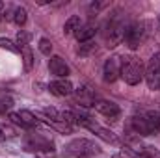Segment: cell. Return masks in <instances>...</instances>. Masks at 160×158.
I'll use <instances>...</instances> for the list:
<instances>
[{"mask_svg": "<svg viewBox=\"0 0 160 158\" xmlns=\"http://www.w3.org/2000/svg\"><path fill=\"white\" fill-rule=\"evenodd\" d=\"M130 125L138 136H153L160 132V114L145 112L142 116L130 117Z\"/></svg>", "mask_w": 160, "mask_h": 158, "instance_id": "cell-1", "label": "cell"}, {"mask_svg": "<svg viewBox=\"0 0 160 158\" xmlns=\"http://www.w3.org/2000/svg\"><path fill=\"white\" fill-rule=\"evenodd\" d=\"M145 75V69H143V63L140 58L136 56H128L123 60V65H121V78L125 80L128 86H136L143 80Z\"/></svg>", "mask_w": 160, "mask_h": 158, "instance_id": "cell-2", "label": "cell"}, {"mask_svg": "<svg viewBox=\"0 0 160 158\" xmlns=\"http://www.w3.org/2000/svg\"><path fill=\"white\" fill-rule=\"evenodd\" d=\"M149 22H134L130 26L125 28V36H123V41L125 45L130 48V50H136L143 41L147 39L149 36Z\"/></svg>", "mask_w": 160, "mask_h": 158, "instance_id": "cell-3", "label": "cell"}, {"mask_svg": "<svg viewBox=\"0 0 160 158\" xmlns=\"http://www.w3.org/2000/svg\"><path fill=\"white\" fill-rule=\"evenodd\" d=\"M24 145H26L28 151L36 153V155L41 156V158H52L54 155H56L52 141L47 140V138H41V136H38V134H30V136H26Z\"/></svg>", "mask_w": 160, "mask_h": 158, "instance_id": "cell-4", "label": "cell"}, {"mask_svg": "<svg viewBox=\"0 0 160 158\" xmlns=\"http://www.w3.org/2000/svg\"><path fill=\"white\" fill-rule=\"evenodd\" d=\"M101 149L91 141V140H86V138H80V140H73L67 147H65V155L67 156H93V155H99Z\"/></svg>", "mask_w": 160, "mask_h": 158, "instance_id": "cell-5", "label": "cell"}, {"mask_svg": "<svg viewBox=\"0 0 160 158\" xmlns=\"http://www.w3.org/2000/svg\"><path fill=\"white\" fill-rule=\"evenodd\" d=\"M77 123L82 125V126H86L88 130H91L95 136H99L101 140H104L106 143H118L119 140H118V136L112 132V130H108V128H104V126H101L95 119L88 117V116H78L77 117Z\"/></svg>", "mask_w": 160, "mask_h": 158, "instance_id": "cell-6", "label": "cell"}, {"mask_svg": "<svg viewBox=\"0 0 160 158\" xmlns=\"http://www.w3.org/2000/svg\"><path fill=\"white\" fill-rule=\"evenodd\" d=\"M143 78L147 80L149 89H158V86H160V52L151 56V60H149V63L145 67Z\"/></svg>", "mask_w": 160, "mask_h": 158, "instance_id": "cell-7", "label": "cell"}, {"mask_svg": "<svg viewBox=\"0 0 160 158\" xmlns=\"http://www.w3.org/2000/svg\"><path fill=\"white\" fill-rule=\"evenodd\" d=\"M121 65H123V58L119 56H112L104 62V69H102V75L106 82H116L121 77Z\"/></svg>", "mask_w": 160, "mask_h": 158, "instance_id": "cell-8", "label": "cell"}, {"mask_svg": "<svg viewBox=\"0 0 160 158\" xmlns=\"http://www.w3.org/2000/svg\"><path fill=\"white\" fill-rule=\"evenodd\" d=\"M9 119H11V123L19 125V126H22V128H34V126L39 125L38 116H34V114L28 112V110H21V112L9 114Z\"/></svg>", "mask_w": 160, "mask_h": 158, "instance_id": "cell-9", "label": "cell"}, {"mask_svg": "<svg viewBox=\"0 0 160 158\" xmlns=\"http://www.w3.org/2000/svg\"><path fill=\"white\" fill-rule=\"evenodd\" d=\"M93 108H95L99 114H102V116H106L108 119H112V121H116L121 114L119 106H118L116 102H112V101H95V102H93Z\"/></svg>", "mask_w": 160, "mask_h": 158, "instance_id": "cell-10", "label": "cell"}, {"mask_svg": "<svg viewBox=\"0 0 160 158\" xmlns=\"http://www.w3.org/2000/svg\"><path fill=\"white\" fill-rule=\"evenodd\" d=\"M48 89H50V93H52V95H56V97H69L71 93H75L73 84H71L67 78H60V80L50 82Z\"/></svg>", "mask_w": 160, "mask_h": 158, "instance_id": "cell-11", "label": "cell"}, {"mask_svg": "<svg viewBox=\"0 0 160 158\" xmlns=\"http://www.w3.org/2000/svg\"><path fill=\"white\" fill-rule=\"evenodd\" d=\"M48 69H50V73H52L54 77H58V78H67V75H69V65H67L65 60L60 58V56H52V58L48 60Z\"/></svg>", "mask_w": 160, "mask_h": 158, "instance_id": "cell-12", "label": "cell"}, {"mask_svg": "<svg viewBox=\"0 0 160 158\" xmlns=\"http://www.w3.org/2000/svg\"><path fill=\"white\" fill-rule=\"evenodd\" d=\"M75 95H77V101L84 106H93L95 102V91L88 86H80L78 89H75Z\"/></svg>", "mask_w": 160, "mask_h": 158, "instance_id": "cell-13", "label": "cell"}, {"mask_svg": "<svg viewBox=\"0 0 160 158\" xmlns=\"http://www.w3.org/2000/svg\"><path fill=\"white\" fill-rule=\"evenodd\" d=\"M97 34V28H95V24H91V22H88V24H82L78 30L73 34L75 37H77V41H80V43H86V41H91V37Z\"/></svg>", "mask_w": 160, "mask_h": 158, "instance_id": "cell-14", "label": "cell"}, {"mask_svg": "<svg viewBox=\"0 0 160 158\" xmlns=\"http://www.w3.org/2000/svg\"><path fill=\"white\" fill-rule=\"evenodd\" d=\"M80 26H82L80 17L78 15H71V17L65 21V24H63V34H65V36H71V34H75V32L78 30Z\"/></svg>", "mask_w": 160, "mask_h": 158, "instance_id": "cell-15", "label": "cell"}, {"mask_svg": "<svg viewBox=\"0 0 160 158\" xmlns=\"http://www.w3.org/2000/svg\"><path fill=\"white\" fill-rule=\"evenodd\" d=\"M21 54H22L24 71H32V67H34V54H32L30 47H22V48H21Z\"/></svg>", "mask_w": 160, "mask_h": 158, "instance_id": "cell-16", "label": "cell"}, {"mask_svg": "<svg viewBox=\"0 0 160 158\" xmlns=\"http://www.w3.org/2000/svg\"><path fill=\"white\" fill-rule=\"evenodd\" d=\"M26 21H28L26 9H24V7H15V9H13V22H15L17 26H24Z\"/></svg>", "mask_w": 160, "mask_h": 158, "instance_id": "cell-17", "label": "cell"}, {"mask_svg": "<svg viewBox=\"0 0 160 158\" xmlns=\"http://www.w3.org/2000/svg\"><path fill=\"white\" fill-rule=\"evenodd\" d=\"M95 50H97V45H95V43H91V41L80 43V47H78V54H80V56H89V54H93Z\"/></svg>", "mask_w": 160, "mask_h": 158, "instance_id": "cell-18", "label": "cell"}, {"mask_svg": "<svg viewBox=\"0 0 160 158\" xmlns=\"http://www.w3.org/2000/svg\"><path fill=\"white\" fill-rule=\"evenodd\" d=\"M32 39V34L30 32H26V30H21L19 34H17V47H28V43Z\"/></svg>", "mask_w": 160, "mask_h": 158, "instance_id": "cell-19", "label": "cell"}, {"mask_svg": "<svg viewBox=\"0 0 160 158\" xmlns=\"http://www.w3.org/2000/svg\"><path fill=\"white\" fill-rule=\"evenodd\" d=\"M0 48H4V50H9V52H19V47H17V43H13V41L8 39V37H0Z\"/></svg>", "mask_w": 160, "mask_h": 158, "instance_id": "cell-20", "label": "cell"}, {"mask_svg": "<svg viewBox=\"0 0 160 158\" xmlns=\"http://www.w3.org/2000/svg\"><path fill=\"white\" fill-rule=\"evenodd\" d=\"M39 52L45 54V56H50V52H52V43L47 37H41L39 39Z\"/></svg>", "mask_w": 160, "mask_h": 158, "instance_id": "cell-21", "label": "cell"}, {"mask_svg": "<svg viewBox=\"0 0 160 158\" xmlns=\"http://www.w3.org/2000/svg\"><path fill=\"white\" fill-rule=\"evenodd\" d=\"M143 155L147 158H160V149L153 147V145H147V147H143Z\"/></svg>", "mask_w": 160, "mask_h": 158, "instance_id": "cell-22", "label": "cell"}, {"mask_svg": "<svg viewBox=\"0 0 160 158\" xmlns=\"http://www.w3.org/2000/svg\"><path fill=\"white\" fill-rule=\"evenodd\" d=\"M13 106V101L9 99V97H6V99H2L0 101V114H4V112H9V108Z\"/></svg>", "mask_w": 160, "mask_h": 158, "instance_id": "cell-23", "label": "cell"}, {"mask_svg": "<svg viewBox=\"0 0 160 158\" xmlns=\"http://www.w3.org/2000/svg\"><path fill=\"white\" fill-rule=\"evenodd\" d=\"M4 140H6V134H4V130L0 128V141H4Z\"/></svg>", "mask_w": 160, "mask_h": 158, "instance_id": "cell-24", "label": "cell"}, {"mask_svg": "<svg viewBox=\"0 0 160 158\" xmlns=\"http://www.w3.org/2000/svg\"><path fill=\"white\" fill-rule=\"evenodd\" d=\"M158 89H160V86H158Z\"/></svg>", "mask_w": 160, "mask_h": 158, "instance_id": "cell-25", "label": "cell"}]
</instances>
